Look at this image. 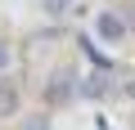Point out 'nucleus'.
Listing matches in <instances>:
<instances>
[{
	"label": "nucleus",
	"mask_w": 135,
	"mask_h": 130,
	"mask_svg": "<svg viewBox=\"0 0 135 130\" xmlns=\"http://www.w3.org/2000/svg\"><path fill=\"white\" fill-rule=\"evenodd\" d=\"M81 90H86V99H113V94H117V81H113L108 72H90Z\"/></svg>",
	"instance_id": "2"
},
{
	"label": "nucleus",
	"mask_w": 135,
	"mask_h": 130,
	"mask_svg": "<svg viewBox=\"0 0 135 130\" xmlns=\"http://www.w3.org/2000/svg\"><path fill=\"white\" fill-rule=\"evenodd\" d=\"M68 99H72V76H68V72H59V76L45 85V103H50V108H63Z\"/></svg>",
	"instance_id": "4"
},
{
	"label": "nucleus",
	"mask_w": 135,
	"mask_h": 130,
	"mask_svg": "<svg viewBox=\"0 0 135 130\" xmlns=\"http://www.w3.org/2000/svg\"><path fill=\"white\" fill-rule=\"evenodd\" d=\"M23 130H50V121L45 117H32V121H23Z\"/></svg>",
	"instance_id": "6"
},
{
	"label": "nucleus",
	"mask_w": 135,
	"mask_h": 130,
	"mask_svg": "<svg viewBox=\"0 0 135 130\" xmlns=\"http://www.w3.org/2000/svg\"><path fill=\"white\" fill-rule=\"evenodd\" d=\"M131 94H135V85H131Z\"/></svg>",
	"instance_id": "8"
},
{
	"label": "nucleus",
	"mask_w": 135,
	"mask_h": 130,
	"mask_svg": "<svg viewBox=\"0 0 135 130\" xmlns=\"http://www.w3.org/2000/svg\"><path fill=\"white\" fill-rule=\"evenodd\" d=\"M9 63H14V49H9V40H0V72H5Z\"/></svg>",
	"instance_id": "5"
},
{
	"label": "nucleus",
	"mask_w": 135,
	"mask_h": 130,
	"mask_svg": "<svg viewBox=\"0 0 135 130\" xmlns=\"http://www.w3.org/2000/svg\"><path fill=\"white\" fill-rule=\"evenodd\" d=\"M95 36H99L104 45H117V40L126 36V23H122V14H108V9H104V14L95 18Z\"/></svg>",
	"instance_id": "1"
},
{
	"label": "nucleus",
	"mask_w": 135,
	"mask_h": 130,
	"mask_svg": "<svg viewBox=\"0 0 135 130\" xmlns=\"http://www.w3.org/2000/svg\"><path fill=\"white\" fill-rule=\"evenodd\" d=\"M18 108H23V90H18V81L0 76V117H14Z\"/></svg>",
	"instance_id": "3"
},
{
	"label": "nucleus",
	"mask_w": 135,
	"mask_h": 130,
	"mask_svg": "<svg viewBox=\"0 0 135 130\" xmlns=\"http://www.w3.org/2000/svg\"><path fill=\"white\" fill-rule=\"evenodd\" d=\"M68 5H72V0H45V9H50V14H63Z\"/></svg>",
	"instance_id": "7"
}]
</instances>
